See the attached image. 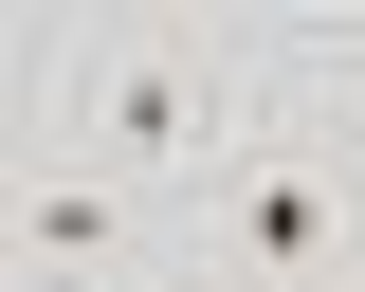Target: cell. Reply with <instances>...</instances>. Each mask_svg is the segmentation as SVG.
<instances>
[{
	"instance_id": "1",
	"label": "cell",
	"mask_w": 365,
	"mask_h": 292,
	"mask_svg": "<svg viewBox=\"0 0 365 292\" xmlns=\"http://www.w3.org/2000/svg\"><path fill=\"white\" fill-rule=\"evenodd\" d=\"M256 110H274V55L220 37L201 0H73L37 55V165H91L128 201H201V165Z\"/></svg>"
},
{
	"instance_id": "2",
	"label": "cell",
	"mask_w": 365,
	"mask_h": 292,
	"mask_svg": "<svg viewBox=\"0 0 365 292\" xmlns=\"http://www.w3.org/2000/svg\"><path fill=\"white\" fill-rule=\"evenodd\" d=\"M347 256H365V128L274 92L182 201V292H347Z\"/></svg>"
},
{
	"instance_id": "3",
	"label": "cell",
	"mask_w": 365,
	"mask_h": 292,
	"mask_svg": "<svg viewBox=\"0 0 365 292\" xmlns=\"http://www.w3.org/2000/svg\"><path fill=\"white\" fill-rule=\"evenodd\" d=\"M347 292H365V256H347Z\"/></svg>"
},
{
	"instance_id": "4",
	"label": "cell",
	"mask_w": 365,
	"mask_h": 292,
	"mask_svg": "<svg viewBox=\"0 0 365 292\" xmlns=\"http://www.w3.org/2000/svg\"><path fill=\"white\" fill-rule=\"evenodd\" d=\"M0 256H19V238H0Z\"/></svg>"
}]
</instances>
